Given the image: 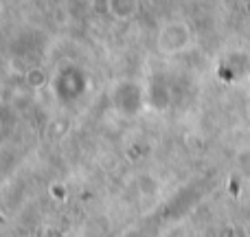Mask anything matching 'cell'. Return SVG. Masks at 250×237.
Here are the masks:
<instances>
[{
	"instance_id": "cell-1",
	"label": "cell",
	"mask_w": 250,
	"mask_h": 237,
	"mask_svg": "<svg viewBox=\"0 0 250 237\" xmlns=\"http://www.w3.org/2000/svg\"><path fill=\"white\" fill-rule=\"evenodd\" d=\"M108 11L117 20L129 22L138 13V0H108Z\"/></svg>"
}]
</instances>
